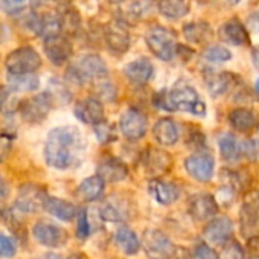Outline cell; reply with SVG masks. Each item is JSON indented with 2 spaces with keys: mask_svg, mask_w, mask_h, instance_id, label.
Here are the masks:
<instances>
[{
  "mask_svg": "<svg viewBox=\"0 0 259 259\" xmlns=\"http://www.w3.org/2000/svg\"><path fill=\"white\" fill-rule=\"evenodd\" d=\"M85 142L79 128L63 125L52 128L45 144V160L51 168L70 169L82 162Z\"/></svg>",
  "mask_w": 259,
  "mask_h": 259,
  "instance_id": "cell-1",
  "label": "cell"
},
{
  "mask_svg": "<svg viewBox=\"0 0 259 259\" xmlns=\"http://www.w3.org/2000/svg\"><path fill=\"white\" fill-rule=\"evenodd\" d=\"M107 75H108L107 64L99 55H95V54L81 57L75 64L69 66V69L66 70L67 81H70L72 84H78V85L107 78Z\"/></svg>",
  "mask_w": 259,
  "mask_h": 259,
  "instance_id": "cell-2",
  "label": "cell"
},
{
  "mask_svg": "<svg viewBox=\"0 0 259 259\" xmlns=\"http://www.w3.org/2000/svg\"><path fill=\"white\" fill-rule=\"evenodd\" d=\"M145 41L150 51L163 61H171L179 52L177 34L163 26L151 28L145 35Z\"/></svg>",
  "mask_w": 259,
  "mask_h": 259,
  "instance_id": "cell-3",
  "label": "cell"
},
{
  "mask_svg": "<svg viewBox=\"0 0 259 259\" xmlns=\"http://www.w3.org/2000/svg\"><path fill=\"white\" fill-rule=\"evenodd\" d=\"M5 67L10 75L35 73L41 67V57L32 46H22L7 55Z\"/></svg>",
  "mask_w": 259,
  "mask_h": 259,
  "instance_id": "cell-4",
  "label": "cell"
},
{
  "mask_svg": "<svg viewBox=\"0 0 259 259\" xmlns=\"http://www.w3.org/2000/svg\"><path fill=\"white\" fill-rule=\"evenodd\" d=\"M169 99L174 111H186L194 116H206V105L198 92L188 84H177L169 92Z\"/></svg>",
  "mask_w": 259,
  "mask_h": 259,
  "instance_id": "cell-5",
  "label": "cell"
},
{
  "mask_svg": "<svg viewBox=\"0 0 259 259\" xmlns=\"http://www.w3.org/2000/svg\"><path fill=\"white\" fill-rule=\"evenodd\" d=\"M55 101L54 98L51 96L49 92H43L40 95H35L26 101H22V105H20V114H22V119L28 123H41L48 114L51 113L52 107H54Z\"/></svg>",
  "mask_w": 259,
  "mask_h": 259,
  "instance_id": "cell-6",
  "label": "cell"
},
{
  "mask_svg": "<svg viewBox=\"0 0 259 259\" xmlns=\"http://www.w3.org/2000/svg\"><path fill=\"white\" fill-rule=\"evenodd\" d=\"M46 191L35 185V183H25L19 188L17 200H16V209L20 213H35L41 209H45L46 200H48Z\"/></svg>",
  "mask_w": 259,
  "mask_h": 259,
  "instance_id": "cell-7",
  "label": "cell"
},
{
  "mask_svg": "<svg viewBox=\"0 0 259 259\" xmlns=\"http://www.w3.org/2000/svg\"><path fill=\"white\" fill-rule=\"evenodd\" d=\"M142 247L150 259H169L174 251L172 241L157 229H148L142 235Z\"/></svg>",
  "mask_w": 259,
  "mask_h": 259,
  "instance_id": "cell-8",
  "label": "cell"
},
{
  "mask_svg": "<svg viewBox=\"0 0 259 259\" xmlns=\"http://www.w3.org/2000/svg\"><path fill=\"white\" fill-rule=\"evenodd\" d=\"M141 165L147 176L157 179L166 174L172 166V157L162 148L150 147L141 154Z\"/></svg>",
  "mask_w": 259,
  "mask_h": 259,
  "instance_id": "cell-9",
  "label": "cell"
},
{
  "mask_svg": "<svg viewBox=\"0 0 259 259\" xmlns=\"http://www.w3.org/2000/svg\"><path fill=\"white\" fill-rule=\"evenodd\" d=\"M104 41L114 55H123L130 49V32L123 20H113L104 28Z\"/></svg>",
  "mask_w": 259,
  "mask_h": 259,
  "instance_id": "cell-10",
  "label": "cell"
},
{
  "mask_svg": "<svg viewBox=\"0 0 259 259\" xmlns=\"http://www.w3.org/2000/svg\"><path fill=\"white\" fill-rule=\"evenodd\" d=\"M185 168L188 174L197 182H209L213 177L215 160L213 156L204 150L194 153L185 160Z\"/></svg>",
  "mask_w": 259,
  "mask_h": 259,
  "instance_id": "cell-11",
  "label": "cell"
},
{
  "mask_svg": "<svg viewBox=\"0 0 259 259\" xmlns=\"http://www.w3.org/2000/svg\"><path fill=\"white\" fill-rule=\"evenodd\" d=\"M32 235L40 242L41 245L51 247V248H58L63 247L67 242V232L61 229L60 226L49 223V221H37L32 227Z\"/></svg>",
  "mask_w": 259,
  "mask_h": 259,
  "instance_id": "cell-12",
  "label": "cell"
},
{
  "mask_svg": "<svg viewBox=\"0 0 259 259\" xmlns=\"http://www.w3.org/2000/svg\"><path fill=\"white\" fill-rule=\"evenodd\" d=\"M148 120L145 114H142L136 108H128L119 120V128L125 139L128 141H139L147 133Z\"/></svg>",
  "mask_w": 259,
  "mask_h": 259,
  "instance_id": "cell-13",
  "label": "cell"
},
{
  "mask_svg": "<svg viewBox=\"0 0 259 259\" xmlns=\"http://www.w3.org/2000/svg\"><path fill=\"white\" fill-rule=\"evenodd\" d=\"M188 210L197 221H210L218 213V201L213 195L206 192L194 194L188 200Z\"/></svg>",
  "mask_w": 259,
  "mask_h": 259,
  "instance_id": "cell-14",
  "label": "cell"
},
{
  "mask_svg": "<svg viewBox=\"0 0 259 259\" xmlns=\"http://www.w3.org/2000/svg\"><path fill=\"white\" fill-rule=\"evenodd\" d=\"M43 48H45V54H46L48 60L54 66H63V64H66L70 60L72 52H73V48H72L70 40L66 35H63V34H58V35L45 38Z\"/></svg>",
  "mask_w": 259,
  "mask_h": 259,
  "instance_id": "cell-15",
  "label": "cell"
},
{
  "mask_svg": "<svg viewBox=\"0 0 259 259\" xmlns=\"http://www.w3.org/2000/svg\"><path fill=\"white\" fill-rule=\"evenodd\" d=\"M203 236L207 242L215 245H224L233 238V223L227 217L212 218L203 230Z\"/></svg>",
  "mask_w": 259,
  "mask_h": 259,
  "instance_id": "cell-16",
  "label": "cell"
},
{
  "mask_svg": "<svg viewBox=\"0 0 259 259\" xmlns=\"http://www.w3.org/2000/svg\"><path fill=\"white\" fill-rule=\"evenodd\" d=\"M75 116L87 123V125H98L99 122H102L105 117H104V105L101 102L99 98H84L81 101L76 102L75 105Z\"/></svg>",
  "mask_w": 259,
  "mask_h": 259,
  "instance_id": "cell-17",
  "label": "cell"
},
{
  "mask_svg": "<svg viewBox=\"0 0 259 259\" xmlns=\"http://www.w3.org/2000/svg\"><path fill=\"white\" fill-rule=\"evenodd\" d=\"M123 75L135 85H145L154 75V66L147 58H139L123 67Z\"/></svg>",
  "mask_w": 259,
  "mask_h": 259,
  "instance_id": "cell-18",
  "label": "cell"
},
{
  "mask_svg": "<svg viewBox=\"0 0 259 259\" xmlns=\"http://www.w3.org/2000/svg\"><path fill=\"white\" fill-rule=\"evenodd\" d=\"M148 192L151 194V197L159 204H163V206H168V204L176 203L179 200V197H180V189H179L177 185L163 182L159 177L150 180V183H148Z\"/></svg>",
  "mask_w": 259,
  "mask_h": 259,
  "instance_id": "cell-19",
  "label": "cell"
},
{
  "mask_svg": "<svg viewBox=\"0 0 259 259\" xmlns=\"http://www.w3.org/2000/svg\"><path fill=\"white\" fill-rule=\"evenodd\" d=\"M96 172L105 183H116L126 179L128 166L117 157H107L98 165Z\"/></svg>",
  "mask_w": 259,
  "mask_h": 259,
  "instance_id": "cell-20",
  "label": "cell"
},
{
  "mask_svg": "<svg viewBox=\"0 0 259 259\" xmlns=\"http://www.w3.org/2000/svg\"><path fill=\"white\" fill-rule=\"evenodd\" d=\"M154 139L163 147H172L180 138V130L171 117H160L153 126Z\"/></svg>",
  "mask_w": 259,
  "mask_h": 259,
  "instance_id": "cell-21",
  "label": "cell"
},
{
  "mask_svg": "<svg viewBox=\"0 0 259 259\" xmlns=\"http://www.w3.org/2000/svg\"><path fill=\"white\" fill-rule=\"evenodd\" d=\"M98 213L102 221H108V223H123L130 218L128 206L125 204V201H122L116 197L105 200L99 206Z\"/></svg>",
  "mask_w": 259,
  "mask_h": 259,
  "instance_id": "cell-22",
  "label": "cell"
},
{
  "mask_svg": "<svg viewBox=\"0 0 259 259\" xmlns=\"http://www.w3.org/2000/svg\"><path fill=\"white\" fill-rule=\"evenodd\" d=\"M204 81H206L209 93L213 98H218L227 93L239 79L235 73H230V72H209L206 73Z\"/></svg>",
  "mask_w": 259,
  "mask_h": 259,
  "instance_id": "cell-23",
  "label": "cell"
},
{
  "mask_svg": "<svg viewBox=\"0 0 259 259\" xmlns=\"http://www.w3.org/2000/svg\"><path fill=\"white\" fill-rule=\"evenodd\" d=\"M220 37L223 38V41L233 46H244L250 41L247 28L238 19H230L229 22H226L220 28Z\"/></svg>",
  "mask_w": 259,
  "mask_h": 259,
  "instance_id": "cell-24",
  "label": "cell"
},
{
  "mask_svg": "<svg viewBox=\"0 0 259 259\" xmlns=\"http://www.w3.org/2000/svg\"><path fill=\"white\" fill-rule=\"evenodd\" d=\"M241 233L245 238L259 235V207L254 203H244L239 210Z\"/></svg>",
  "mask_w": 259,
  "mask_h": 259,
  "instance_id": "cell-25",
  "label": "cell"
},
{
  "mask_svg": "<svg viewBox=\"0 0 259 259\" xmlns=\"http://www.w3.org/2000/svg\"><path fill=\"white\" fill-rule=\"evenodd\" d=\"M104 189H105V182L96 174V176L84 179L79 183V186L76 189V197L82 201L92 203V201H96L102 197Z\"/></svg>",
  "mask_w": 259,
  "mask_h": 259,
  "instance_id": "cell-26",
  "label": "cell"
},
{
  "mask_svg": "<svg viewBox=\"0 0 259 259\" xmlns=\"http://www.w3.org/2000/svg\"><path fill=\"white\" fill-rule=\"evenodd\" d=\"M114 241L117 244V247L120 248V251L126 256H133L139 251L142 242L138 236V233L130 229L126 226H122L116 230L114 233Z\"/></svg>",
  "mask_w": 259,
  "mask_h": 259,
  "instance_id": "cell-27",
  "label": "cell"
},
{
  "mask_svg": "<svg viewBox=\"0 0 259 259\" xmlns=\"http://www.w3.org/2000/svg\"><path fill=\"white\" fill-rule=\"evenodd\" d=\"M45 210L61 221H72L78 215V209L73 203L57 197H48Z\"/></svg>",
  "mask_w": 259,
  "mask_h": 259,
  "instance_id": "cell-28",
  "label": "cell"
},
{
  "mask_svg": "<svg viewBox=\"0 0 259 259\" xmlns=\"http://www.w3.org/2000/svg\"><path fill=\"white\" fill-rule=\"evenodd\" d=\"M58 19L61 31L67 35H76L81 29V16L76 8L69 4H63L58 10Z\"/></svg>",
  "mask_w": 259,
  "mask_h": 259,
  "instance_id": "cell-29",
  "label": "cell"
},
{
  "mask_svg": "<svg viewBox=\"0 0 259 259\" xmlns=\"http://www.w3.org/2000/svg\"><path fill=\"white\" fill-rule=\"evenodd\" d=\"M159 13L168 20H179L189 14L191 0H159Z\"/></svg>",
  "mask_w": 259,
  "mask_h": 259,
  "instance_id": "cell-30",
  "label": "cell"
},
{
  "mask_svg": "<svg viewBox=\"0 0 259 259\" xmlns=\"http://www.w3.org/2000/svg\"><path fill=\"white\" fill-rule=\"evenodd\" d=\"M20 105L22 101L19 98V92L10 85H0V114L11 117L20 110Z\"/></svg>",
  "mask_w": 259,
  "mask_h": 259,
  "instance_id": "cell-31",
  "label": "cell"
},
{
  "mask_svg": "<svg viewBox=\"0 0 259 259\" xmlns=\"http://www.w3.org/2000/svg\"><path fill=\"white\" fill-rule=\"evenodd\" d=\"M229 123L239 133H248L256 125V117L248 108H235L229 113Z\"/></svg>",
  "mask_w": 259,
  "mask_h": 259,
  "instance_id": "cell-32",
  "label": "cell"
},
{
  "mask_svg": "<svg viewBox=\"0 0 259 259\" xmlns=\"http://www.w3.org/2000/svg\"><path fill=\"white\" fill-rule=\"evenodd\" d=\"M183 35L189 43L203 45L212 38V29L206 22H192L183 26Z\"/></svg>",
  "mask_w": 259,
  "mask_h": 259,
  "instance_id": "cell-33",
  "label": "cell"
},
{
  "mask_svg": "<svg viewBox=\"0 0 259 259\" xmlns=\"http://www.w3.org/2000/svg\"><path fill=\"white\" fill-rule=\"evenodd\" d=\"M218 148H220V154L221 157L229 162V163H235L241 159V145L238 144V141L229 135L224 133L218 138Z\"/></svg>",
  "mask_w": 259,
  "mask_h": 259,
  "instance_id": "cell-34",
  "label": "cell"
},
{
  "mask_svg": "<svg viewBox=\"0 0 259 259\" xmlns=\"http://www.w3.org/2000/svg\"><path fill=\"white\" fill-rule=\"evenodd\" d=\"M8 85L19 93L34 92L40 87V78L35 73L26 75H8Z\"/></svg>",
  "mask_w": 259,
  "mask_h": 259,
  "instance_id": "cell-35",
  "label": "cell"
},
{
  "mask_svg": "<svg viewBox=\"0 0 259 259\" xmlns=\"http://www.w3.org/2000/svg\"><path fill=\"white\" fill-rule=\"evenodd\" d=\"M203 58L206 61H209V63H226V61H229L232 58V54L224 46L213 45V46H209L203 52Z\"/></svg>",
  "mask_w": 259,
  "mask_h": 259,
  "instance_id": "cell-36",
  "label": "cell"
},
{
  "mask_svg": "<svg viewBox=\"0 0 259 259\" xmlns=\"http://www.w3.org/2000/svg\"><path fill=\"white\" fill-rule=\"evenodd\" d=\"M95 128V135L98 138V141L101 144H110L116 141V132H114V126L108 122H105V119L102 122H99L98 125L93 126Z\"/></svg>",
  "mask_w": 259,
  "mask_h": 259,
  "instance_id": "cell-37",
  "label": "cell"
},
{
  "mask_svg": "<svg viewBox=\"0 0 259 259\" xmlns=\"http://www.w3.org/2000/svg\"><path fill=\"white\" fill-rule=\"evenodd\" d=\"M92 233V224H90V217L85 209L79 210L76 215V236L84 241L90 236Z\"/></svg>",
  "mask_w": 259,
  "mask_h": 259,
  "instance_id": "cell-38",
  "label": "cell"
},
{
  "mask_svg": "<svg viewBox=\"0 0 259 259\" xmlns=\"http://www.w3.org/2000/svg\"><path fill=\"white\" fill-rule=\"evenodd\" d=\"M96 95H98L96 98L111 102V101L116 99V87L107 78L98 79L96 81Z\"/></svg>",
  "mask_w": 259,
  "mask_h": 259,
  "instance_id": "cell-39",
  "label": "cell"
},
{
  "mask_svg": "<svg viewBox=\"0 0 259 259\" xmlns=\"http://www.w3.org/2000/svg\"><path fill=\"white\" fill-rule=\"evenodd\" d=\"M29 0H0V10L7 16H19L26 10Z\"/></svg>",
  "mask_w": 259,
  "mask_h": 259,
  "instance_id": "cell-40",
  "label": "cell"
},
{
  "mask_svg": "<svg viewBox=\"0 0 259 259\" xmlns=\"http://www.w3.org/2000/svg\"><path fill=\"white\" fill-rule=\"evenodd\" d=\"M245 253L244 248L241 247V244L238 241L230 239L227 244L223 245V251H221V259H245Z\"/></svg>",
  "mask_w": 259,
  "mask_h": 259,
  "instance_id": "cell-41",
  "label": "cell"
},
{
  "mask_svg": "<svg viewBox=\"0 0 259 259\" xmlns=\"http://www.w3.org/2000/svg\"><path fill=\"white\" fill-rule=\"evenodd\" d=\"M194 259H220V254L204 241H200L195 244L192 250Z\"/></svg>",
  "mask_w": 259,
  "mask_h": 259,
  "instance_id": "cell-42",
  "label": "cell"
},
{
  "mask_svg": "<svg viewBox=\"0 0 259 259\" xmlns=\"http://www.w3.org/2000/svg\"><path fill=\"white\" fill-rule=\"evenodd\" d=\"M17 253V245L13 241V238H10L7 233L0 232V256L2 257H14Z\"/></svg>",
  "mask_w": 259,
  "mask_h": 259,
  "instance_id": "cell-43",
  "label": "cell"
},
{
  "mask_svg": "<svg viewBox=\"0 0 259 259\" xmlns=\"http://www.w3.org/2000/svg\"><path fill=\"white\" fill-rule=\"evenodd\" d=\"M49 93H51V96L54 98V101L55 102H61V104H66V102H69L70 101V93H69V90L63 85V84H60L58 81H52V82H49Z\"/></svg>",
  "mask_w": 259,
  "mask_h": 259,
  "instance_id": "cell-44",
  "label": "cell"
},
{
  "mask_svg": "<svg viewBox=\"0 0 259 259\" xmlns=\"http://www.w3.org/2000/svg\"><path fill=\"white\" fill-rule=\"evenodd\" d=\"M241 154L250 162H259V141L248 139L241 144Z\"/></svg>",
  "mask_w": 259,
  "mask_h": 259,
  "instance_id": "cell-45",
  "label": "cell"
},
{
  "mask_svg": "<svg viewBox=\"0 0 259 259\" xmlns=\"http://www.w3.org/2000/svg\"><path fill=\"white\" fill-rule=\"evenodd\" d=\"M188 145L191 150H197V151H201L204 147H206V139H204V135L198 130H192L189 133V138H188Z\"/></svg>",
  "mask_w": 259,
  "mask_h": 259,
  "instance_id": "cell-46",
  "label": "cell"
},
{
  "mask_svg": "<svg viewBox=\"0 0 259 259\" xmlns=\"http://www.w3.org/2000/svg\"><path fill=\"white\" fill-rule=\"evenodd\" d=\"M245 256L247 259H259V235L247 238Z\"/></svg>",
  "mask_w": 259,
  "mask_h": 259,
  "instance_id": "cell-47",
  "label": "cell"
},
{
  "mask_svg": "<svg viewBox=\"0 0 259 259\" xmlns=\"http://www.w3.org/2000/svg\"><path fill=\"white\" fill-rule=\"evenodd\" d=\"M154 104L156 107L165 110V111H174L172 108V104H171V99H169V92H160L154 96Z\"/></svg>",
  "mask_w": 259,
  "mask_h": 259,
  "instance_id": "cell-48",
  "label": "cell"
},
{
  "mask_svg": "<svg viewBox=\"0 0 259 259\" xmlns=\"http://www.w3.org/2000/svg\"><path fill=\"white\" fill-rule=\"evenodd\" d=\"M169 259H194V256L189 250H186L183 247H176L172 254L169 256Z\"/></svg>",
  "mask_w": 259,
  "mask_h": 259,
  "instance_id": "cell-49",
  "label": "cell"
},
{
  "mask_svg": "<svg viewBox=\"0 0 259 259\" xmlns=\"http://www.w3.org/2000/svg\"><path fill=\"white\" fill-rule=\"evenodd\" d=\"M8 194H10V186H8V183L5 182V179L0 176V201L2 200H5L7 197H8Z\"/></svg>",
  "mask_w": 259,
  "mask_h": 259,
  "instance_id": "cell-50",
  "label": "cell"
},
{
  "mask_svg": "<svg viewBox=\"0 0 259 259\" xmlns=\"http://www.w3.org/2000/svg\"><path fill=\"white\" fill-rule=\"evenodd\" d=\"M251 61H253V66L259 70V48H254L251 51Z\"/></svg>",
  "mask_w": 259,
  "mask_h": 259,
  "instance_id": "cell-51",
  "label": "cell"
},
{
  "mask_svg": "<svg viewBox=\"0 0 259 259\" xmlns=\"http://www.w3.org/2000/svg\"><path fill=\"white\" fill-rule=\"evenodd\" d=\"M250 26L256 31V32H259V13H256L251 19H250Z\"/></svg>",
  "mask_w": 259,
  "mask_h": 259,
  "instance_id": "cell-52",
  "label": "cell"
},
{
  "mask_svg": "<svg viewBox=\"0 0 259 259\" xmlns=\"http://www.w3.org/2000/svg\"><path fill=\"white\" fill-rule=\"evenodd\" d=\"M43 259H61L58 254H55V253H48Z\"/></svg>",
  "mask_w": 259,
  "mask_h": 259,
  "instance_id": "cell-53",
  "label": "cell"
},
{
  "mask_svg": "<svg viewBox=\"0 0 259 259\" xmlns=\"http://www.w3.org/2000/svg\"><path fill=\"white\" fill-rule=\"evenodd\" d=\"M254 90H256V93L259 95V79H257V81L254 82Z\"/></svg>",
  "mask_w": 259,
  "mask_h": 259,
  "instance_id": "cell-54",
  "label": "cell"
},
{
  "mask_svg": "<svg viewBox=\"0 0 259 259\" xmlns=\"http://www.w3.org/2000/svg\"><path fill=\"white\" fill-rule=\"evenodd\" d=\"M67 259H81V256H78V254H70Z\"/></svg>",
  "mask_w": 259,
  "mask_h": 259,
  "instance_id": "cell-55",
  "label": "cell"
},
{
  "mask_svg": "<svg viewBox=\"0 0 259 259\" xmlns=\"http://www.w3.org/2000/svg\"><path fill=\"white\" fill-rule=\"evenodd\" d=\"M111 2H116V4H119V2H123V0H111Z\"/></svg>",
  "mask_w": 259,
  "mask_h": 259,
  "instance_id": "cell-56",
  "label": "cell"
},
{
  "mask_svg": "<svg viewBox=\"0 0 259 259\" xmlns=\"http://www.w3.org/2000/svg\"><path fill=\"white\" fill-rule=\"evenodd\" d=\"M257 203H259V194H257Z\"/></svg>",
  "mask_w": 259,
  "mask_h": 259,
  "instance_id": "cell-57",
  "label": "cell"
}]
</instances>
